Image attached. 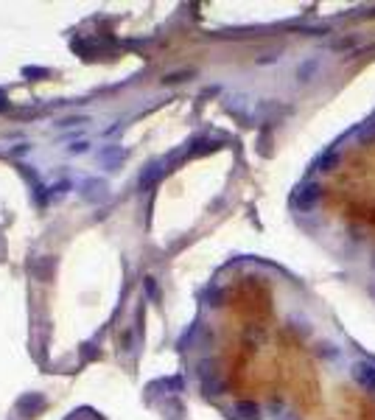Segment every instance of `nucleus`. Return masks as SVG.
I'll return each mask as SVG.
<instances>
[{
  "label": "nucleus",
  "instance_id": "f257e3e1",
  "mask_svg": "<svg viewBox=\"0 0 375 420\" xmlns=\"http://www.w3.org/2000/svg\"><path fill=\"white\" fill-rule=\"evenodd\" d=\"M350 375L364 392H375V364L372 361H355Z\"/></svg>",
  "mask_w": 375,
  "mask_h": 420
},
{
  "label": "nucleus",
  "instance_id": "f03ea898",
  "mask_svg": "<svg viewBox=\"0 0 375 420\" xmlns=\"http://www.w3.org/2000/svg\"><path fill=\"white\" fill-rule=\"evenodd\" d=\"M319 196H322V190H319L316 182H305V185L297 190V202H299V207H305V210H311Z\"/></svg>",
  "mask_w": 375,
  "mask_h": 420
}]
</instances>
